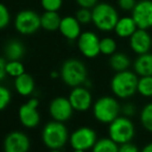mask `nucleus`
Here are the masks:
<instances>
[{"mask_svg": "<svg viewBox=\"0 0 152 152\" xmlns=\"http://www.w3.org/2000/svg\"><path fill=\"white\" fill-rule=\"evenodd\" d=\"M139 78L136 72L130 70L116 72L111 80V89L115 96L125 99L138 92Z\"/></svg>", "mask_w": 152, "mask_h": 152, "instance_id": "f257e3e1", "label": "nucleus"}, {"mask_svg": "<svg viewBox=\"0 0 152 152\" xmlns=\"http://www.w3.org/2000/svg\"><path fill=\"white\" fill-rule=\"evenodd\" d=\"M118 20V12L110 3L100 2L92 8V23L98 30L104 32L114 30Z\"/></svg>", "mask_w": 152, "mask_h": 152, "instance_id": "f03ea898", "label": "nucleus"}, {"mask_svg": "<svg viewBox=\"0 0 152 152\" xmlns=\"http://www.w3.org/2000/svg\"><path fill=\"white\" fill-rule=\"evenodd\" d=\"M121 112L118 100L112 96H102L93 104V115L97 121L110 124L114 121Z\"/></svg>", "mask_w": 152, "mask_h": 152, "instance_id": "7ed1b4c3", "label": "nucleus"}, {"mask_svg": "<svg viewBox=\"0 0 152 152\" xmlns=\"http://www.w3.org/2000/svg\"><path fill=\"white\" fill-rule=\"evenodd\" d=\"M61 78L66 85L78 87L87 81V68L82 61L78 59H68L61 67Z\"/></svg>", "mask_w": 152, "mask_h": 152, "instance_id": "20e7f679", "label": "nucleus"}, {"mask_svg": "<svg viewBox=\"0 0 152 152\" xmlns=\"http://www.w3.org/2000/svg\"><path fill=\"white\" fill-rule=\"evenodd\" d=\"M136 134L134 125L128 117H117L109 124V137L118 145L130 142Z\"/></svg>", "mask_w": 152, "mask_h": 152, "instance_id": "39448f33", "label": "nucleus"}, {"mask_svg": "<svg viewBox=\"0 0 152 152\" xmlns=\"http://www.w3.org/2000/svg\"><path fill=\"white\" fill-rule=\"evenodd\" d=\"M67 129L60 121L48 123L42 132V140L45 145L53 150L63 147L67 141Z\"/></svg>", "mask_w": 152, "mask_h": 152, "instance_id": "423d86ee", "label": "nucleus"}, {"mask_svg": "<svg viewBox=\"0 0 152 152\" xmlns=\"http://www.w3.org/2000/svg\"><path fill=\"white\" fill-rule=\"evenodd\" d=\"M15 27L17 31L24 35L33 34L42 27L40 17L34 10H21L15 19Z\"/></svg>", "mask_w": 152, "mask_h": 152, "instance_id": "0eeeda50", "label": "nucleus"}, {"mask_svg": "<svg viewBox=\"0 0 152 152\" xmlns=\"http://www.w3.org/2000/svg\"><path fill=\"white\" fill-rule=\"evenodd\" d=\"M132 17L138 28H152V0H139L132 12Z\"/></svg>", "mask_w": 152, "mask_h": 152, "instance_id": "6e6552de", "label": "nucleus"}, {"mask_svg": "<svg viewBox=\"0 0 152 152\" xmlns=\"http://www.w3.org/2000/svg\"><path fill=\"white\" fill-rule=\"evenodd\" d=\"M99 44V37L92 31L82 32L78 38V48L86 58H95L100 54Z\"/></svg>", "mask_w": 152, "mask_h": 152, "instance_id": "1a4fd4ad", "label": "nucleus"}, {"mask_svg": "<svg viewBox=\"0 0 152 152\" xmlns=\"http://www.w3.org/2000/svg\"><path fill=\"white\" fill-rule=\"evenodd\" d=\"M96 132L90 127H80L70 136V145L74 149L88 150L93 148L96 143Z\"/></svg>", "mask_w": 152, "mask_h": 152, "instance_id": "9d476101", "label": "nucleus"}, {"mask_svg": "<svg viewBox=\"0 0 152 152\" xmlns=\"http://www.w3.org/2000/svg\"><path fill=\"white\" fill-rule=\"evenodd\" d=\"M129 47L138 55L148 53L152 48V37L148 30L137 29L129 37Z\"/></svg>", "mask_w": 152, "mask_h": 152, "instance_id": "9b49d317", "label": "nucleus"}, {"mask_svg": "<svg viewBox=\"0 0 152 152\" xmlns=\"http://www.w3.org/2000/svg\"><path fill=\"white\" fill-rule=\"evenodd\" d=\"M68 99H69L74 110L79 111V112L87 111L92 104L91 93L86 87H74Z\"/></svg>", "mask_w": 152, "mask_h": 152, "instance_id": "f8f14e48", "label": "nucleus"}, {"mask_svg": "<svg viewBox=\"0 0 152 152\" xmlns=\"http://www.w3.org/2000/svg\"><path fill=\"white\" fill-rule=\"evenodd\" d=\"M38 100L36 98H32L28 102L21 106L19 110V117L23 125L26 127H34L39 122V114L37 112Z\"/></svg>", "mask_w": 152, "mask_h": 152, "instance_id": "ddd939ff", "label": "nucleus"}, {"mask_svg": "<svg viewBox=\"0 0 152 152\" xmlns=\"http://www.w3.org/2000/svg\"><path fill=\"white\" fill-rule=\"evenodd\" d=\"M72 108L68 98L64 97H57L52 100L50 104V113L51 116L56 121H66L72 117Z\"/></svg>", "mask_w": 152, "mask_h": 152, "instance_id": "4468645a", "label": "nucleus"}, {"mask_svg": "<svg viewBox=\"0 0 152 152\" xmlns=\"http://www.w3.org/2000/svg\"><path fill=\"white\" fill-rule=\"evenodd\" d=\"M29 139L23 132H14L6 137L4 141L5 152H27L29 150Z\"/></svg>", "mask_w": 152, "mask_h": 152, "instance_id": "2eb2a0df", "label": "nucleus"}, {"mask_svg": "<svg viewBox=\"0 0 152 152\" xmlns=\"http://www.w3.org/2000/svg\"><path fill=\"white\" fill-rule=\"evenodd\" d=\"M59 31L65 38L68 40L78 39L79 36L81 35V24L76 17L67 16L61 19L60 26H59Z\"/></svg>", "mask_w": 152, "mask_h": 152, "instance_id": "dca6fc26", "label": "nucleus"}, {"mask_svg": "<svg viewBox=\"0 0 152 152\" xmlns=\"http://www.w3.org/2000/svg\"><path fill=\"white\" fill-rule=\"evenodd\" d=\"M137 29H138V26L132 17H122V18H119L114 31L119 37L129 38Z\"/></svg>", "mask_w": 152, "mask_h": 152, "instance_id": "f3484780", "label": "nucleus"}, {"mask_svg": "<svg viewBox=\"0 0 152 152\" xmlns=\"http://www.w3.org/2000/svg\"><path fill=\"white\" fill-rule=\"evenodd\" d=\"M134 69L138 76H152V53L139 55L134 62Z\"/></svg>", "mask_w": 152, "mask_h": 152, "instance_id": "a211bd4d", "label": "nucleus"}, {"mask_svg": "<svg viewBox=\"0 0 152 152\" xmlns=\"http://www.w3.org/2000/svg\"><path fill=\"white\" fill-rule=\"evenodd\" d=\"M61 18L57 12H45L40 16V25L42 28L48 31L59 30Z\"/></svg>", "mask_w": 152, "mask_h": 152, "instance_id": "6ab92c4d", "label": "nucleus"}, {"mask_svg": "<svg viewBox=\"0 0 152 152\" xmlns=\"http://www.w3.org/2000/svg\"><path fill=\"white\" fill-rule=\"evenodd\" d=\"M130 63L132 62H130L129 57L125 53L122 52H115L113 55H111L109 59V64L111 68L116 72L127 70L130 66Z\"/></svg>", "mask_w": 152, "mask_h": 152, "instance_id": "aec40b11", "label": "nucleus"}, {"mask_svg": "<svg viewBox=\"0 0 152 152\" xmlns=\"http://www.w3.org/2000/svg\"><path fill=\"white\" fill-rule=\"evenodd\" d=\"M15 86L18 91L19 94L21 95H29L32 93L34 89V81L32 77L28 74H22L21 76L17 77L15 81Z\"/></svg>", "mask_w": 152, "mask_h": 152, "instance_id": "412c9836", "label": "nucleus"}, {"mask_svg": "<svg viewBox=\"0 0 152 152\" xmlns=\"http://www.w3.org/2000/svg\"><path fill=\"white\" fill-rule=\"evenodd\" d=\"M4 53L8 60H20L25 54V47L20 40L12 39L5 46Z\"/></svg>", "mask_w": 152, "mask_h": 152, "instance_id": "4be33fe9", "label": "nucleus"}, {"mask_svg": "<svg viewBox=\"0 0 152 152\" xmlns=\"http://www.w3.org/2000/svg\"><path fill=\"white\" fill-rule=\"evenodd\" d=\"M118 144L109 137L96 141L92 148V152H118Z\"/></svg>", "mask_w": 152, "mask_h": 152, "instance_id": "5701e85b", "label": "nucleus"}, {"mask_svg": "<svg viewBox=\"0 0 152 152\" xmlns=\"http://www.w3.org/2000/svg\"><path fill=\"white\" fill-rule=\"evenodd\" d=\"M99 48L102 54L106 55V56H111L115 52H117V42L114 38L106 36L100 39Z\"/></svg>", "mask_w": 152, "mask_h": 152, "instance_id": "b1692460", "label": "nucleus"}, {"mask_svg": "<svg viewBox=\"0 0 152 152\" xmlns=\"http://www.w3.org/2000/svg\"><path fill=\"white\" fill-rule=\"evenodd\" d=\"M138 92L145 97H152V76L141 77L139 79Z\"/></svg>", "mask_w": 152, "mask_h": 152, "instance_id": "393cba45", "label": "nucleus"}, {"mask_svg": "<svg viewBox=\"0 0 152 152\" xmlns=\"http://www.w3.org/2000/svg\"><path fill=\"white\" fill-rule=\"evenodd\" d=\"M140 121L145 129L152 132V102L147 104L142 109L140 114Z\"/></svg>", "mask_w": 152, "mask_h": 152, "instance_id": "a878e982", "label": "nucleus"}, {"mask_svg": "<svg viewBox=\"0 0 152 152\" xmlns=\"http://www.w3.org/2000/svg\"><path fill=\"white\" fill-rule=\"evenodd\" d=\"M6 72L8 76L17 78L25 72L24 65L20 60H8L6 62Z\"/></svg>", "mask_w": 152, "mask_h": 152, "instance_id": "bb28decb", "label": "nucleus"}, {"mask_svg": "<svg viewBox=\"0 0 152 152\" xmlns=\"http://www.w3.org/2000/svg\"><path fill=\"white\" fill-rule=\"evenodd\" d=\"M75 17L80 22L81 25L89 24L90 22H92V10H90V8L80 7L77 10Z\"/></svg>", "mask_w": 152, "mask_h": 152, "instance_id": "cd10ccee", "label": "nucleus"}, {"mask_svg": "<svg viewBox=\"0 0 152 152\" xmlns=\"http://www.w3.org/2000/svg\"><path fill=\"white\" fill-rule=\"evenodd\" d=\"M40 2L47 12H58L62 6V0H42Z\"/></svg>", "mask_w": 152, "mask_h": 152, "instance_id": "c85d7f7f", "label": "nucleus"}, {"mask_svg": "<svg viewBox=\"0 0 152 152\" xmlns=\"http://www.w3.org/2000/svg\"><path fill=\"white\" fill-rule=\"evenodd\" d=\"M10 21V14L4 4L0 3V30L8 26Z\"/></svg>", "mask_w": 152, "mask_h": 152, "instance_id": "c756f323", "label": "nucleus"}, {"mask_svg": "<svg viewBox=\"0 0 152 152\" xmlns=\"http://www.w3.org/2000/svg\"><path fill=\"white\" fill-rule=\"evenodd\" d=\"M10 102V92L5 87L0 86V111L3 110Z\"/></svg>", "mask_w": 152, "mask_h": 152, "instance_id": "7c9ffc66", "label": "nucleus"}, {"mask_svg": "<svg viewBox=\"0 0 152 152\" xmlns=\"http://www.w3.org/2000/svg\"><path fill=\"white\" fill-rule=\"evenodd\" d=\"M138 0H118L117 4H118V7L123 12H132Z\"/></svg>", "mask_w": 152, "mask_h": 152, "instance_id": "2f4dec72", "label": "nucleus"}, {"mask_svg": "<svg viewBox=\"0 0 152 152\" xmlns=\"http://www.w3.org/2000/svg\"><path fill=\"white\" fill-rule=\"evenodd\" d=\"M118 152H140V151H139L138 147L134 144L127 142V143H124V144L119 145Z\"/></svg>", "mask_w": 152, "mask_h": 152, "instance_id": "473e14b6", "label": "nucleus"}, {"mask_svg": "<svg viewBox=\"0 0 152 152\" xmlns=\"http://www.w3.org/2000/svg\"><path fill=\"white\" fill-rule=\"evenodd\" d=\"M121 112L124 114V116L126 117H130L136 113V107L134 106L132 104L128 102V104H124L123 107L121 108Z\"/></svg>", "mask_w": 152, "mask_h": 152, "instance_id": "72a5a7b5", "label": "nucleus"}, {"mask_svg": "<svg viewBox=\"0 0 152 152\" xmlns=\"http://www.w3.org/2000/svg\"><path fill=\"white\" fill-rule=\"evenodd\" d=\"M76 2L80 7L90 8L91 10L98 3V0H76Z\"/></svg>", "mask_w": 152, "mask_h": 152, "instance_id": "f704fd0d", "label": "nucleus"}, {"mask_svg": "<svg viewBox=\"0 0 152 152\" xmlns=\"http://www.w3.org/2000/svg\"><path fill=\"white\" fill-rule=\"evenodd\" d=\"M6 74V61L5 59L0 58V82L5 78Z\"/></svg>", "mask_w": 152, "mask_h": 152, "instance_id": "c9c22d12", "label": "nucleus"}, {"mask_svg": "<svg viewBox=\"0 0 152 152\" xmlns=\"http://www.w3.org/2000/svg\"><path fill=\"white\" fill-rule=\"evenodd\" d=\"M141 152H152V142L148 143L147 145H145V147L142 149Z\"/></svg>", "mask_w": 152, "mask_h": 152, "instance_id": "e433bc0d", "label": "nucleus"}, {"mask_svg": "<svg viewBox=\"0 0 152 152\" xmlns=\"http://www.w3.org/2000/svg\"><path fill=\"white\" fill-rule=\"evenodd\" d=\"M51 77H52V78H57V77H58V74H57V72H52V74H51Z\"/></svg>", "mask_w": 152, "mask_h": 152, "instance_id": "4c0bfd02", "label": "nucleus"}, {"mask_svg": "<svg viewBox=\"0 0 152 152\" xmlns=\"http://www.w3.org/2000/svg\"><path fill=\"white\" fill-rule=\"evenodd\" d=\"M74 152H85V150H79V149H74Z\"/></svg>", "mask_w": 152, "mask_h": 152, "instance_id": "58836bf2", "label": "nucleus"}, {"mask_svg": "<svg viewBox=\"0 0 152 152\" xmlns=\"http://www.w3.org/2000/svg\"><path fill=\"white\" fill-rule=\"evenodd\" d=\"M52 152H60V151H59L58 149H55V150H53Z\"/></svg>", "mask_w": 152, "mask_h": 152, "instance_id": "ea45409f", "label": "nucleus"}]
</instances>
